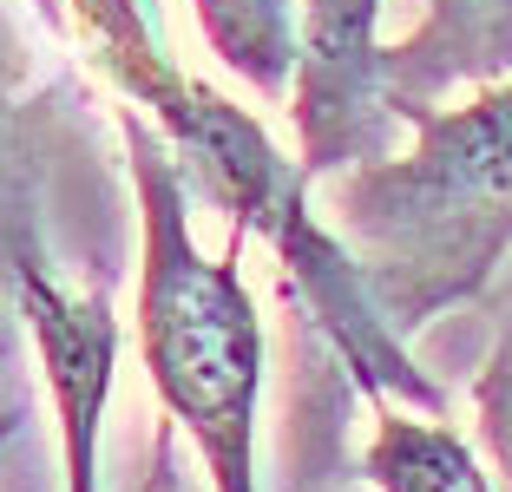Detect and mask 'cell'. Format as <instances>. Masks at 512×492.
I'll list each match as a JSON object with an SVG mask.
<instances>
[{
    "mask_svg": "<svg viewBox=\"0 0 512 492\" xmlns=\"http://www.w3.org/2000/svg\"><path fill=\"white\" fill-rule=\"evenodd\" d=\"M73 20L86 33L92 66L165 138L178 178L230 217V237H263L276 250V263L296 276V289L309 296V315L322 322L335 355L355 368L368 401L440 407V388L414 368L407 342L381 322L362 269L348 263L335 230L322 224L316 197H309L316 178L302 171V158H283L276 138L237 99H224L217 86L191 79L171 60L151 0H73Z\"/></svg>",
    "mask_w": 512,
    "mask_h": 492,
    "instance_id": "1",
    "label": "cell"
},
{
    "mask_svg": "<svg viewBox=\"0 0 512 492\" xmlns=\"http://www.w3.org/2000/svg\"><path fill=\"white\" fill-rule=\"evenodd\" d=\"M316 210L401 342L480 296L512 256V79L414 112L388 158L322 178Z\"/></svg>",
    "mask_w": 512,
    "mask_h": 492,
    "instance_id": "2",
    "label": "cell"
},
{
    "mask_svg": "<svg viewBox=\"0 0 512 492\" xmlns=\"http://www.w3.org/2000/svg\"><path fill=\"white\" fill-rule=\"evenodd\" d=\"M125 158L138 191V355L165 414L197 447L211 492H263L256 466V407L270 335L243 283V237L224 256H204L191 230V191L165 138L125 112Z\"/></svg>",
    "mask_w": 512,
    "mask_h": 492,
    "instance_id": "3",
    "label": "cell"
},
{
    "mask_svg": "<svg viewBox=\"0 0 512 492\" xmlns=\"http://www.w3.org/2000/svg\"><path fill=\"white\" fill-rule=\"evenodd\" d=\"M289 119H296L302 171L316 184L388 158L407 138V119L388 92L381 0H302Z\"/></svg>",
    "mask_w": 512,
    "mask_h": 492,
    "instance_id": "4",
    "label": "cell"
},
{
    "mask_svg": "<svg viewBox=\"0 0 512 492\" xmlns=\"http://www.w3.org/2000/svg\"><path fill=\"white\" fill-rule=\"evenodd\" d=\"M20 315L33 328L46 394L60 414L66 492H99V427L119 374V315L99 289H66L46 269H20Z\"/></svg>",
    "mask_w": 512,
    "mask_h": 492,
    "instance_id": "5",
    "label": "cell"
},
{
    "mask_svg": "<svg viewBox=\"0 0 512 492\" xmlns=\"http://www.w3.org/2000/svg\"><path fill=\"white\" fill-rule=\"evenodd\" d=\"M493 79H512V0H427V20L388 46V92L401 119Z\"/></svg>",
    "mask_w": 512,
    "mask_h": 492,
    "instance_id": "6",
    "label": "cell"
},
{
    "mask_svg": "<svg viewBox=\"0 0 512 492\" xmlns=\"http://www.w3.org/2000/svg\"><path fill=\"white\" fill-rule=\"evenodd\" d=\"M362 473L375 492H493V473L467 433L440 407L407 401H375Z\"/></svg>",
    "mask_w": 512,
    "mask_h": 492,
    "instance_id": "7",
    "label": "cell"
},
{
    "mask_svg": "<svg viewBox=\"0 0 512 492\" xmlns=\"http://www.w3.org/2000/svg\"><path fill=\"white\" fill-rule=\"evenodd\" d=\"M211 53L256 92H289L296 79V0H197Z\"/></svg>",
    "mask_w": 512,
    "mask_h": 492,
    "instance_id": "8",
    "label": "cell"
},
{
    "mask_svg": "<svg viewBox=\"0 0 512 492\" xmlns=\"http://www.w3.org/2000/svg\"><path fill=\"white\" fill-rule=\"evenodd\" d=\"M473 447L493 473V492H512V302L499 309L493 348L473 374Z\"/></svg>",
    "mask_w": 512,
    "mask_h": 492,
    "instance_id": "9",
    "label": "cell"
},
{
    "mask_svg": "<svg viewBox=\"0 0 512 492\" xmlns=\"http://www.w3.org/2000/svg\"><path fill=\"white\" fill-rule=\"evenodd\" d=\"M7 433H14V420H0V440H7Z\"/></svg>",
    "mask_w": 512,
    "mask_h": 492,
    "instance_id": "10",
    "label": "cell"
}]
</instances>
